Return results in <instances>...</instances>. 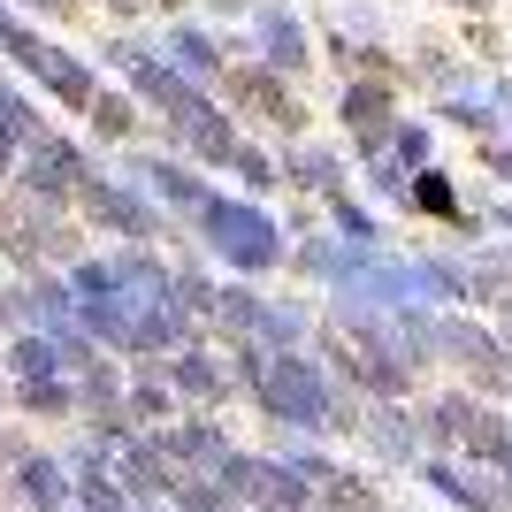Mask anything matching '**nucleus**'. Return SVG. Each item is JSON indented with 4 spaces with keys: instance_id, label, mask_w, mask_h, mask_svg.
Returning a JSON list of instances; mask_svg holds the SVG:
<instances>
[{
    "instance_id": "1",
    "label": "nucleus",
    "mask_w": 512,
    "mask_h": 512,
    "mask_svg": "<svg viewBox=\"0 0 512 512\" xmlns=\"http://www.w3.org/2000/svg\"><path fill=\"white\" fill-rule=\"evenodd\" d=\"M16 512H77V474L54 451H23L16 459Z\"/></svg>"
},
{
    "instance_id": "2",
    "label": "nucleus",
    "mask_w": 512,
    "mask_h": 512,
    "mask_svg": "<svg viewBox=\"0 0 512 512\" xmlns=\"http://www.w3.org/2000/svg\"><path fill=\"white\" fill-rule=\"evenodd\" d=\"M23 184H31L39 199H54V192H85V184H92V169H85V153H77V146H62V138H31Z\"/></svg>"
},
{
    "instance_id": "3",
    "label": "nucleus",
    "mask_w": 512,
    "mask_h": 512,
    "mask_svg": "<svg viewBox=\"0 0 512 512\" xmlns=\"http://www.w3.org/2000/svg\"><path fill=\"white\" fill-rule=\"evenodd\" d=\"M367 451H375V459H390V467L421 459V421H406L398 406H375V413H367Z\"/></svg>"
},
{
    "instance_id": "4",
    "label": "nucleus",
    "mask_w": 512,
    "mask_h": 512,
    "mask_svg": "<svg viewBox=\"0 0 512 512\" xmlns=\"http://www.w3.org/2000/svg\"><path fill=\"white\" fill-rule=\"evenodd\" d=\"M169 390H176V398H222V367H214L207 352H176Z\"/></svg>"
},
{
    "instance_id": "5",
    "label": "nucleus",
    "mask_w": 512,
    "mask_h": 512,
    "mask_svg": "<svg viewBox=\"0 0 512 512\" xmlns=\"http://www.w3.org/2000/svg\"><path fill=\"white\" fill-rule=\"evenodd\" d=\"M92 123H100V138H130V123H138V115H130L123 92H100V100H92Z\"/></svg>"
},
{
    "instance_id": "6",
    "label": "nucleus",
    "mask_w": 512,
    "mask_h": 512,
    "mask_svg": "<svg viewBox=\"0 0 512 512\" xmlns=\"http://www.w3.org/2000/svg\"><path fill=\"white\" fill-rule=\"evenodd\" d=\"M169 406H176L169 383H130V413H138V421H169Z\"/></svg>"
},
{
    "instance_id": "7",
    "label": "nucleus",
    "mask_w": 512,
    "mask_h": 512,
    "mask_svg": "<svg viewBox=\"0 0 512 512\" xmlns=\"http://www.w3.org/2000/svg\"><path fill=\"white\" fill-rule=\"evenodd\" d=\"M169 54H176V69H214V39L207 31H176Z\"/></svg>"
}]
</instances>
